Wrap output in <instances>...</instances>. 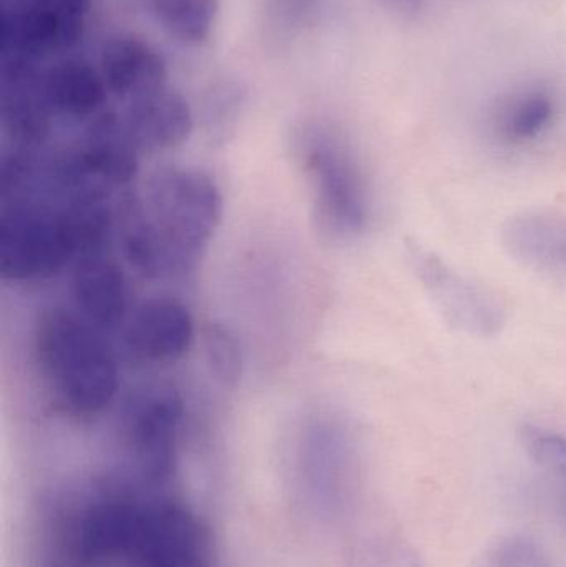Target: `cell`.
<instances>
[{
    "label": "cell",
    "instance_id": "1",
    "mask_svg": "<svg viewBox=\"0 0 566 567\" xmlns=\"http://www.w3.org/2000/svg\"><path fill=\"white\" fill-rule=\"evenodd\" d=\"M218 183L196 168H166L152 176L142 202L130 203L123 251L148 279L193 271L222 225Z\"/></svg>",
    "mask_w": 566,
    "mask_h": 567
},
{
    "label": "cell",
    "instance_id": "2",
    "mask_svg": "<svg viewBox=\"0 0 566 567\" xmlns=\"http://www.w3.org/2000/svg\"><path fill=\"white\" fill-rule=\"evenodd\" d=\"M82 545L96 567H215L212 533L195 509L179 499H140L122 486L93 499Z\"/></svg>",
    "mask_w": 566,
    "mask_h": 567
},
{
    "label": "cell",
    "instance_id": "3",
    "mask_svg": "<svg viewBox=\"0 0 566 567\" xmlns=\"http://www.w3.org/2000/svg\"><path fill=\"white\" fill-rule=\"evenodd\" d=\"M33 360L55 405L73 419H95L115 400V353L80 313L45 310L33 330Z\"/></svg>",
    "mask_w": 566,
    "mask_h": 567
},
{
    "label": "cell",
    "instance_id": "4",
    "mask_svg": "<svg viewBox=\"0 0 566 567\" xmlns=\"http://www.w3.org/2000/svg\"><path fill=\"white\" fill-rule=\"evenodd\" d=\"M0 275L9 282H39L59 275L75 256L79 239L65 203L40 196L2 199Z\"/></svg>",
    "mask_w": 566,
    "mask_h": 567
},
{
    "label": "cell",
    "instance_id": "5",
    "mask_svg": "<svg viewBox=\"0 0 566 567\" xmlns=\"http://www.w3.org/2000/svg\"><path fill=\"white\" fill-rule=\"evenodd\" d=\"M299 158L326 225L342 236L364 231L371 219V193L348 145L326 130H308L299 140Z\"/></svg>",
    "mask_w": 566,
    "mask_h": 567
},
{
    "label": "cell",
    "instance_id": "6",
    "mask_svg": "<svg viewBox=\"0 0 566 567\" xmlns=\"http://www.w3.org/2000/svg\"><path fill=\"white\" fill-rule=\"evenodd\" d=\"M183 419L185 403L175 386H143L126 400L123 440L146 482L162 485L175 473Z\"/></svg>",
    "mask_w": 566,
    "mask_h": 567
},
{
    "label": "cell",
    "instance_id": "7",
    "mask_svg": "<svg viewBox=\"0 0 566 567\" xmlns=\"http://www.w3.org/2000/svg\"><path fill=\"white\" fill-rule=\"evenodd\" d=\"M409 259L422 289L449 326L481 339L501 332L505 326V309L494 292L422 246L412 245Z\"/></svg>",
    "mask_w": 566,
    "mask_h": 567
},
{
    "label": "cell",
    "instance_id": "8",
    "mask_svg": "<svg viewBox=\"0 0 566 567\" xmlns=\"http://www.w3.org/2000/svg\"><path fill=\"white\" fill-rule=\"evenodd\" d=\"M92 0H13L3 10L2 59L35 60L72 49Z\"/></svg>",
    "mask_w": 566,
    "mask_h": 567
},
{
    "label": "cell",
    "instance_id": "9",
    "mask_svg": "<svg viewBox=\"0 0 566 567\" xmlns=\"http://www.w3.org/2000/svg\"><path fill=\"white\" fill-rule=\"evenodd\" d=\"M195 340V320L182 300L155 297L136 307L125 329L130 357L146 363L183 359Z\"/></svg>",
    "mask_w": 566,
    "mask_h": 567
},
{
    "label": "cell",
    "instance_id": "10",
    "mask_svg": "<svg viewBox=\"0 0 566 567\" xmlns=\"http://www.w3.org/2000/svg\"><path fill=\"white\" fill-rule=\"evenodd\" d=\"M2 128L17 148L32 150L42 145L50 133L52 110L42 89V75L33 62L2 59Z\"/></svg>",
    "mask_w": 566,
    "mask_h": 567
},
{
    "label": "cell",
    "instance_id": "11",
    "mask_svg": "<svg viewBox=\"0 0 566 567\" xmlns=\"http://www.w3.org/2000/svg\"><path fill=\"white\" fill-rule=\"evenodd\" d=\"M508 255L552 281L566 282V218L554 212H525L502 231Z\"/></svg>",
    "mask_w": 566,
    "mask_h": 567
},
{
    "label": "cell",
    "instance_id": "12",
    "mask_svg": "<svg viewBox=\"0 0 566 567\" xmlns=\"http://www.w3.org/2000/svg\"><path fill=\"white\" fill-rule=\"evenodd\" d=\"M102 76L106 89L130 103L165 89L168 66L158 50L136 37H115L103 45Z\"/></svg>",
    "mask_w": 566,
    "mask_h": 567
},
{
    "label": "cell",
    "instance_id": "13",
    "mask_svg": "<svg viewBox=\"0 0 566 567\" xmlns=\"http://www.w3.org/2000/svg\"><path fill=\"white\" fill-rule=\"evenodd\" d=\"M72 293L80 316L96 329H113L128 312V284L122 268L102 255L76 262Z\"/></svg>",
    "mask_w": 566,
    "mask_h": 567
},
{
    "label": "cell",
    "instance_id": "14",
    "mask_svg": "<svg viewBox=\"0 0 566 567\" xmlns=\"http://www.w3.org/2000/svg\"><path fill=\"white\" fill-rule=\"evenodd\" d=\"M123 123L138 152L148 153L183 145L195 125L188 102L166 89L130 103Z\"/></svg>",
    "mask_w": 566,
    "mask_h": 567
},
{
    "label": "cell",
    "instance_id": "15",
    "mask_svg": "<svg viewBox=\"0 0 566 567\" xmlns=\"http://www.w3.org/2000/svg\"><path fill=\"white\" fill-rule=\"evenodd\" d=\"M42 89L50 110L69 118L95 115L106 100L102 73L80 60H65L42 73Z\"/></svg>",
    "mask_w": 566,
    "mask_h": 567
},
{
    "label": "cell",
    "instance_id": "16",
    "mask_svg": "<svg viewBox=\"0 0 566 567\" xmlns=\"http://www.w3.org/2000/svg\"><path fill=\"white\" fill-rule=\"evenodd\" d=\"M557 116V102L545 90H528L505 103L495 118V136L507 146L541 138Z\"/></svg>",
    "mask_w": 566,
    "mask_h": 567
},
{
    "label": "cell",
    "instance_id": "17",
    "mask_svg": "<svg viewBox=\"0 0 566 567\" xmlns=\"http://www.w3.org/2000/svg\"><path fill=\"white\" fill-rule=\"evenodd\" d=\"M159 25L183 43L205 42L218 16V0H148Z\"/></svg>",
    "mask_w": 566,
    "mask_h": 567
},
{
    "label": "cell",
    "instance_id": "18",
    "mask_svg": "<svg viewBox=\"0 0 566 567\" xmlns=\"http://www.w3.org/2000/svg\"><path fill=\"white\" fill-rule=\"evenodd\" d=\"M206 362L223 386L235 389L243 375V350L236 333L225 323L212 322L205 330Z\"/></svg>",
    "mask_w": 566,
    "mask_h": 567
},
{
    "label": "cell",
    "instance_id": "19",
    "mask_svg": "<svg viewBox=\"0 0 566 567\" xmlns=\"http://www.w3.org/2000/svg\"><path fill=\"white\" fill-rule=\"evenodd\" d=\"M485 567H558L547 551L527 536L502 539L492 549Z\"/></svg>",
    "mask_w": 566,
    "mask_h": 567
},
{
    "label": "cell",
    "instance_id": "20",
    "mask_svg": "<svg viewBox=\"0 0 566 567\" xmlns=\"http://www.w3.org/2000/svg\"><path fill=\"white\" fill-rule=\"evenodd\" d=\"M379 3L395 16L412 17L421 12L424 0H379Z\"/></svg>",
    "mask_w": 566,
    "mask_h": 567
}]
</instances>
